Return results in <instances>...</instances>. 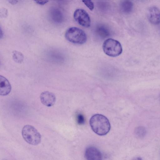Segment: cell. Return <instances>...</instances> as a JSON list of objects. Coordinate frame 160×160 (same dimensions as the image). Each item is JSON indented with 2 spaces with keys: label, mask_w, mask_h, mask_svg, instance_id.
<instances>
[{
  "label": "cell",
  "mask_w": 160,
  "mask_h": 160,
  "mask_svg": "<svg viewBox=\"0 0 160 160\" xmlns=\"http://www.w3.org/2000/svg\"><path fill=\"white\" fill-rule=\"evenodd\" d=\"M84 118L83 115L81 114H78L77 116V121L79 124H82L84 122Z\"/></svg>",
  "instance_id": "cell-16"
},
{
  "label": "cell",
  "mask_w": 160,
  "mask_h": 160,
  "mask_svg": "<svg viewBox=\"0 0 160 160\" xmlns=\"http://www.w3.org/2000/svg\"><path fill=\"white\" fill-rule=\"evenodd\" d=\"M90 124L93 132L100 136L107 134L111 128L108 119L100 114H96L92 116L90 120Z\"/></svg>",
  "instance_id": "cell-1"
},
{
  "label": "cell",
  "mask_w": 160,
  "mask_h": 160,
  "mask_svg": "<svg viewBox=\"0 0 160 160\" xmlns=\"http://www.w3.org/2000/svg\"><path fill=\"white\" fill-rule=\"evenodd\" d=\"M12 58L15 62L20 63L23 62L24 57L23 54L20 52L14 51L12 52Z\"/></svg>",
  "instance_id": "cell-11"
},
{
  "label": "cell",
  "mask_w": 160,
  "mask_h": 160,
  "mask_svg": "<svg viewBox=\"0 0 160 160\" xmlns=\"http://www.w3.org/2000/svg\"><path fill=\"white\" fill-rule=\"evenodd\" d=\"M148 18L150 23L154 25L160 23V10L157 7H150L147 12Z\"/></svg>",
  "instance_id": "cell-6"
},
{
  "label": "cell",
  "mask_w": 160,
  "mask_h": 160,
  "mask_svg": "<svg viewBox=\"0 0 160 160\" xmlns=\"http://www.w3.org/2000/svg\"><path fill=\"white\" fill-rule=\"evenodd\" d=\"M11 86L8 79L3 76H0V94L5 96L10 92Z\"/></svg>",
  "instance_id": "cell-9"
},
{
  "label": "cell",
  "mask_w": 160,
  "mask_h": 160,
  "mask_svg": "<svg viewBox=\"0 0 160 160\" xmlns=\"http://www.w3.org/2000/svg\"><path fill=\"white\" fill-rule=\"evenodd\" d=\"M36 3L43 5L48 2L49 0H33Z\"/></svg>",
  "instance_id": "cell-17"
},
{
  "label": "cell",
  "mask_w": 160,
  "mask_h": 160,
  "mask_svg": "<svg viewBox=\"0 0 160 160\" xmlns=\"http://www.w3.org/2000/svg\"></svg>",
  "instance_id": "cell-18"
},
{
  "label": "cell",
  "mask_w": 160,
  "mask_h": 160,
  "mask_svg": "<svg viewBox=\"0 0 160 160\" xmlns=\"http://www.w3.org/2000/svg\"><path fill=\"white\" fill-rule=\"evenodd\" d=\"M51 12L52 18L54 21L60 22L62 20V14L58 10L54 9Z\"/></svg>",
  "instance_id": "cell-12"
},
{
  "label": "cell",
  "mask_w": 160,
  "mask_h": 160,
  "mask_svg": "<svg viewBox=\"0 0 160 160\" xmlns=\"http://www.w3.org/2000/svg\"><path fill=\"white\" fill-rule=\"evenodd\" d=\"M85 157L86 159L89 160H101L102 158L100 151L97 148L92 146L87 148Z\"/></svg>",
  "instance_id": "cell-8"
},
{
  "label": "cell",
  "mask_w": 160,
  "mask_h": 160,
  "mask_svg": "<svg viewBox=\"0 0 160 160\" xmlns=\"http://www.w3.org/2000/svg\"><path fill=\"white\" fill-rule=\"evenodd\" d=\"M65 37L70 42L78 44L84 43L87 39L85 32L82 29L75 27L68 28L66 32Z\"/></svg>",
  "instance_id": "cell-3"
},
{
  "label": "cell",
  "mask_w": 160,
  "mask_h": 160,
  "mask_svg": "<svg viewBox=\"0 0 160 160\" xmlns=\"http://www.w3.org/2000/svg\"><path fill=\"white\" fill-rule=\"evenodd\" d=\"M22 135L24 140L29 144L36 145L41 142L40 134L32 126L29 125L24 126L22 129Z\"/></svg>",
  "instance_id": "cell-2"
},
{
  "label": "cell",
  "mask_w": 160,
  "mask_h": 160,
  "mask_svg": "<svg viewBox=\"0 0 160 160\" xmlns=\"http://www.w3.org/2000/svg\"><path fill=\"white\" fill-rule=\"evenodd\" d=\"M146 130L142 127L140 126L137 128L135 130V134L136 136L139 138L143 137L146 134Z\"/></svg>",
  "instance_id": "cell-14"
},
{
  "label": "cell",
  "mask_w": 160,
  "mask_h": 160,
  "mask_svg": "<svg viewBox=\"0 0 160 160\" xmlns=\"http://www.w3.org/2000/svg\"><path fill=\"white\" fill-rule=\"evenodd\" d=\"M73 17L75 21L80 25L85 28L89 27L90 26V18L84 10L81 9H76L74 12Z\"/></svg>",
  "instance_id": "cell-5"
},
{
  "label": "cell",
  "mask_w": 160,
  "mask_h": 160,
  "mask_svg": "<svg viewBox=\"0 0 160 160\" xmlns=\"http://www.w3.org/2000/svg\"><path fill=\"white\" fill-rule=\"evenodd\" d=\"M133 3L130 0H125L121 3V9L123 12L125 13H129L132 10Z\"/></svg>",
  "instance_id": "cell-10"
},
{
  "label": "cell",
  "mask_w": 160,
  "mask_h": 160,
  "mask_svg": "<svg viewBox=\"0 0 160 160\" xmlns=\"http://www.w3.org/2000/svg\"><path fill=\"white\" fill-rule=\"evenodd\" d=\"M40 98L42 103L43 105L49 107L53 105L56 100L54 94L47 91L43 92L41 93Z\"/></svg>",
  "instance_id": "cell-7"
},
{
  "label": "cell",
  "mask_w": 160,
  "mask_h": 160,
  "mask_svg": "<svg viewBox=\"0 0 160 160\" xmlns=\"http://www.w3.org/2000/svg\"><path fill=\"white\" fill-rule=\"evenodd\" d=\"M85 5L91 11L94 8V4L91 0H82Z\"/></svg>",
  "instance_id": "cell-15"
},
{
  "label": "cell",
  "mask_w": 160,
  "mask_h": 160,
  "mask_svg": "<svg viewBox=\"0 0 160 160\" xmlns=\"http://www.w3.org/2000/svg\"><path fill=\"white\" fill-rule=\"evenodd\" d=\"M97 31L98 34L103 37H106L109 35V31L107 28L103 26H100L98 27Z\"/></svg>",
  "instance_id": "cell-13"
},
{
  "label": "cell",
  "mask_w": 160,
  "mask_h": 160,
  "mask_svg": "<svg viewBox=\"0 0 160 160\" xmlns=\"http://www.w3.org/2000/svg\"><path fill=\"white\" fill-rule=\"evenodd\" d=\"M102 48L106 55L112 57H116L119 55L122 51L120 42L112 38H108L104 41L102 45Z\"/></svg>",
  "instance_id": "cell-4"
}]
</instances>
